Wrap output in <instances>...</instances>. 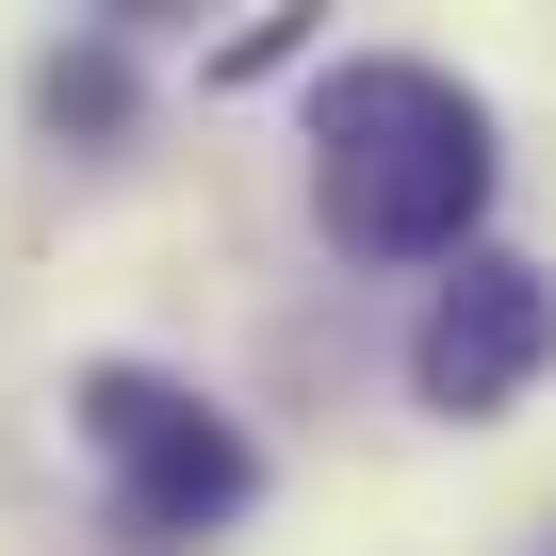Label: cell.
Returning <instances> with one entry per match:
<instances>
[{
  "mask_svg": "<svg viewBox=\"0 0 556 556\" xmlns=\"http://www.w3.org/2000/svg\"><path fill=\"white\" fill-rule=\"evenodd\" d=\"M523 556H556V523H540V540H523Z\"/></svg>",
  "mask_w": 556,
  "mask_h": 556,
  "instance_id": "5",
  "label": "cell"
},
{
  "mask_svg": "<svg viewBox=\"0 0 556 556\" xmlns=\"http://www.w3.org/2000/svg\"><path fill=\"white\" fill-rule=\"evenodd\" d=\"M491 99L377 50V66H328L312 83V197L344 245L377 262H475V213H491Z\"/></svg>",
  "mask_w": 556,
  "mask_h": 556,
  "instance_id": "1",
  "label": "cell"
},
{
  "mask_svg": "<svg viewBox=\"0 0 556 556\" xmlns=\"http://www.w3.org/2000/svg\"><path fill=\"white\" fill-rule=\"evenodd\" d=\"M540 361H556V262L475 245L458 278H426V312H409V393H426L442 426L523 409V393H540Z\"/></svg>",
  "mask_w": 556,
  "mask_h": 556,
  "instance_id": "3",
  "label": "cell"
},
{
  "mask_svg": "<svg viewBox=\"0 0 556 556\" xmlns=\"http://www.w3.org/2000/svg\"><path fill=\"white\" fill-rule=\"evenodd\" d=\"M83 442H99V475H115V540L131 556H197L213 523H245V491H262V458H245V426L213 409V393H180V377H148V361H83Z\"/></svg>",
  "mask_w": 556,
  "mask_h": 556,
  "instance_id": "2",
  "label": "cell"
},
{
  "mask_svg": "<svg viewBox=\"0 0 556 556\" xmlns=\"http://www.w3.org/2000/svg\"><path fill=\"white\" fill-rule=\"evenodd\" d=\"M34 115H50V131H83V148H99V131H131V66H115V34L50 50V66H34Z\"/></svg>",
  "mask_w": 556,
  "mask_h": 556,
  "instance_id": "4",
  "label": "cell"
}]
</instances>
